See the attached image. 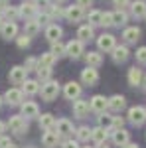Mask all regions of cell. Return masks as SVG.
<instances>
[{
	"mask_svg": "<svg viewBox=\"0 0 146 148\" xmlns=\"http://www.w3.org/2000/svg\"><path fill=\"white\" fill-rule=\"evenodd\" d=\"M40 93H42V99L44 101H53V99H57V95H59V83L57 81H45L44 85H42V89H40Z\"/></svg>",
	"mask_w": 146,
	"mask_h": 148,
	"instance_id": "cell-1",
	"label": "cell"
},
{
	"mask_svg": "<svg viewBox=\"0 0 146 148\" xmlns=\"http://www.w3.org/2000/svg\"><path fill=\"white\" fill-rule=\"evenodd\" d=\"M8 128H10V132H14V134H24V132L28 130V121L24 119L22 114H16V116L10 119Z\"/></svg>",
	"mask_w": 146,
	"mask_h": 148,
	"instance_id": "cell-2",
	"label": "cell"
},
{
	"mask_svg": "<svg viewBox=\"0 0 146 148\" xmlns=\"http://www.w3.org/2000/svg\"><path fill=\"white\" fill-rule=\"evenodd\" d=\"M97 46H99L101 51H112L117 47V40H114L112 34H103L97 38Z\"/></svg>",
	"mask_w": 146,
	"mask_h": 148,
	"instance_id": "cell-3",
	"label": "cell"
},
{
	"mask_svg": "<svg viewBox=\"0 0 146 148\" xmlns=\"http://www.w3.org/2000/svg\"><path fill=\"white\" fill-rule=\"evenodd\" d=\"M128 121L136 126L142 125L146 121V109L144 107H130V109H128Z\"/></svg>",
	"mask_w": 146,
	"mask_h": 148,
	"instance_id": "cell-4",
	"label": "cell"
},
{
	"mask_svg": "<svg viewBox=\"0 0 146 148\" xmlns=\"http://www.w3.org/2000/svg\"><path fill=\"white\" fill-rule=\"evenodd\" d=\"M89 107L91 111H95V113H105L107 109H109V99L107 97H103V95H95L93 99L89 101Z\"/></svg>",
	"mask_w": 146,
	"mask_h": 148,
	"instance_id": "cell-5",
	"label": "cell"
},
{
	"mask_svg": "<svg viewBox=\"0 0 146 148\" xmlns=\"http://www.w3.org/2000/svg\"><path fill=\"white\" fill-rule=\"evenodd\" d=\"M65 56H69L71 59H77L83 56V42L79 40H71L67 46H65Z\"/></svg>",
	"mask_w": 146,
	"mask_h": 148,
	"instance_id": "cell-6",
	"label": "cell"
},
{
	"mask_svg": "<svg viewBox=\"0 0 146 148\" xmlns=\"http://www.w3.org/2000/svg\"><path fill=\"white\" fill-rule=\"evenodd\" d=\"M26 75H28V69L22 67V65H16V67L10 69V81L14 83V85H22L24 81H26Z\"/></svg>",
	"mask_w": 146,
	"mask_h": 148,
	"instance_id": "cell-7",
	"label": "cell"
},
{
	"mask_svg": "<svg viewBox=\"0 0 146 148\" xmlns=\"http://www.w3.org/2000/svg\"><path fill=\"white\" fill-rule=\"evenodd\" d=\"M63 95H65L67 99L77 101L79 97H81V85H79L77 81H69V83H65V87H63Z\"/></svg>",
	"mask_w": 146,
	"mask_h": 148,
	"instance_id": "cell-8",
	"label": "cell"
},
{
	"mask_svg": "<svg viewBox=\"0 0 146 148\" xmlns=\"http://www.w3.org/2000/svg\"><path fill=\"white\" fill-rule=\"evenodd\" d=\"M81 81H83L85 85H89V87H91V85H95V83L99 81V73H97V69L87 65V67L81 71Z\"/></svg>",
	"mask_w": 146,
	"mask_h": 148,
	"instance_id": "cell-9",
	"label": "cell"
},
{
	"mask_svg": "<svg viewBox=\"0 0 146 148\" xmlns=\"http://www.w3.org/2000/svg\"><path fill=\"white\" fill-rule=\"evenodd\" d=\"M42 144L45 148H56L59 144V132H56V130H45L44 136H42Z\"/></svg>",
	"mask_w": 146,
	"mask_h": 148,
	"instance_id": "cell-10",
	"label": "cell"
},
{
	"mask_svg": "<svg viewBox=\"0 0 146 148\" xmlns=\"http://www.w3.org/2000/svg\"><path fill=\"white\" fill-rule=\"evenodd\" d=\"M22 101H24V93L20 89H8L4 95V103H8V105H22Z\"/></svg>",
	"mask_w": 146,
	"mask_h": 148,
	"instance_id": "cell-11",
	"label": "cell"
},
{
	"mask_svg": "<svg viewBox=\"0 0 146 148\" xmlns=\"http://www.w3.org/2000/svg\"><path fill=\"white\" fill-rule=\"evenodd\" d=\"M22 116L26 119H34V116H40V109L34 101H26L22 103Z\"/></svg>",
	"mask_w": 146,
	"mask_h": 148,
	"instance_id": "cell-12",
	"label": "cell"
},
{
	"mask_svg": "<svg viewBox=\"0 0 146 148\" xmlns=\"http://www.w3.org/2000/svg\"><path fill=\"white\" fill-rule=\"evenodd\" d=\"M65 18H67L69 22H79V20H83V8L81 6H67V10H65V14H63Z\"/></svg>",
	"mask_w": 146,
	"mask_h": 148,
	"instance_id": "cell-13",
	"label": "cell"
},
{
	"mask_svg": "<svg viewBox=\"0 0 146 148\" xmlns=\"http://www.w3.org/2000/svg\"><path fill=\"white\" fill-rule=\"evenodd\" d=\"M0 34H2L4 40H12V38H16V34H18V26L14 22H4L2 28H0Z\"/></svg>",
	"mask_w": 146,
	"mask_h": 148,
	"instance_id": "cell-14",
	"label": "cell"
},
{
	"mask_svg": "<svg viewBox=\"0 0 146 148\" xmlns=\"http://www.w3.org/2000/svg\"><path fill=\"white\" fill-rule=\"evenodd\" d=\"M130 56V51H128V47L126 46H117L112 49V59H114V63H124L126 59Z\"/></svg>",
	"mask_w": 146,
	"mask_h": 148,
	"instance_id": "cell-15",
	"label": "cell"
},
{
	"mask_svg": "<svg viewBox=\"0 0 146 148\" xmlns=\"http://www.w3.org/2000/svg\"><path fill=\"white\" fill-rule=\"evenodd\" d=\"M124 107H126V99H124L123 95H112L111 99H109V109L114 111V113L123 111Z\"/></svg>",
	"mask_w": 146,
	"mask_h": 148,
	"instance_id": "cell-16",
	"label": "cell"
},
{
	"mask_svg": "<svg viewBox=\"0 0 146 148\" xmlns=\"http://www.w3.org/2000/svg\"><path fill=\"white\" fill-rule=\"evenodd\" d=\"M18 12H20V16H22V18L32 20V18L36 16V12H38V6L32 4V2H26V4H22V6L18 8Z\"/></svg>",
	"mask_w": 146,
	"mask_h": 148,
	"instance_id": "cell-17",
	"label": "cell"
},
{
	"mask_svg": "<svg viewBox=\"0 0 146 148\" xmlns=\"http://www.w3.org/2000/svg\"><path fill=\"white\" fill-rule=\"evenodd\" d=\"M91 107L87 101H75L73 103V113H75V116H79V119H85L87 114H89Z\"/></svg>",
	"mask_w": 146,
	"mask_h": 148,
	"instance_id": "cell-18",
	"label": "cell"
},
{
	"mask_svg": "<svg viewBox=\"0 0 146 148\" xmlns=\"http://www.w3.org/2000/svg\"><path fill=\"white\" fill-rule=\"evenodd\" d=\"M130 12L134 18H144L146 16V2L144 0H134L130 2Z\"/></svg>",
	"mask_w": 146,
	"mask_h": 148,
	"instance_id": "cell-19",
	"label": "cell"
},
{
	"mask_svg": "<svg viewBox=\"0 0 146 148\" xmlns=\"http://www.w3.org/2000/svg\"><path fill=\"white\" fill-rule=\"evenodd\" d=\"M56 130L59 132V136H61V134L67 136V134H71V132H75V130H73V125L69 123L67 119H59V121L56 123Z\"/></svg>",
	"mask_w": 146,
	"mask_h": 148,
	"instance_id": "cell-20",
	"label": "cell"
},
{
	"mask_svg": "<svg viewBox=\"0 0 146 148\" xmlns=\"http://www.w3.org/2000/svg\"><path fill=\"white\" fill-rule=\"evenodd\" d=\"M61 34H63V30H61L57 24H49V26L45 28V38H47L49 42H57V40L61 38Z\"/></svg>",
	"mask_w": 146,
	"mask_h": 148,
	"instance_id": "cell-21",
	"label": "cell"
},
{
	"mask_svg": "<svg viewBox=\"0 0 146 148\" xmlns=\"http://www.w3.org/2000/svg\"><path fill=\"white\" fill-rule=\"evenodd\" d=\"M128 138H130V134H128L124 128H119V130L112 132V142H114L117 146H124V144H128Z\"/></svg>",
	"mask_w": 146,
	"mask_h": 148,
	"instance_id": "cell-22",
	"label": "cell"
},
{
	"mask_svg": "<svg viewBox=\"0 0 146 148\" xmlns=\"http://www.w3.org/2000/svg\"><path fill=\"white\" fill-rule=\"evenodd\" d=\"M77 38H79V42H89V40H93L95 38V34H93V26H89V24H85V26H81L77 30Z\"/></svg>",
	"mask_w": 146,
	"mask_h": 148,
	"instance_id": "cell-23",
	"label": "cell"
},
{
	"mask_svg": "<svg viewBox=\"0 0 146 148\" xmlns=\"http://www.w3.org/2000/svg\"><path fill=\"white\" fill-rule=\"evenodd\" d=\"M123 38L128 42V44H136V42L140 40V28H136V26L126 28V30L123 32Z\"/></svg>",
	"mask_w": 146,
	"mask_h": 148,
	"instance_id": "cell-24",
	"label": "cell"
},
{
	"mask_svg": "<svg viewBox=\"0 0 146 148\" xmlns=\"http://www.w3.org/2000/svg\"><path fill=\"white\" fill-rule=\"evenodd\" d=\"M142 69L138 67H130L128 69V83L132 85V87H136V85H142Z\"/></svg>",
	"mask_w": 146,
	"mask_h": 148,
	"instance_id": "cell-25",
	"label": "cell"
},
{
	"mask_svg": "<svg viewBox=\"0 0 146 148\" xmlns=\"http://www.w3.org/2000/svg\"><path fill=\"white\" fill-rule=\"evenodd\" d=\"M107 136H109V130H107V128H103V126H97V128H93V130H91V138H93L97 144H105Z\"/></svg>",
	"mask_w": 146,
	"mask_h": 148,
	"instance_id": "cell-26",
	"label": "cell"
},
{
	"mask_svg": "<svg viewBox=\"0 0 146 148\" xmlns=\"http://www.w3.org/2000/svg\"><path fill=\"white\" fill-rule=\"evenodd\" d=\"M22 93H26V95H36V93H40V83L36 79H26L22 83Z\"/></svg>",
	"mask_w": 146,
	"mask_h": 148,
	"instance_id": "cell-27",
	"label": "cell"
},
{
	"mask_svg": "<svg viewBox=\"0 0 146 148\" xmlns=\"http://www.w3.org/2000/svg\"><path fill=\"white\" fill-rule=\"evenodd\" d=\"M85 61L89 67H99L103 63V56L99 51H89V53H85Z\"/></svg>",
	"mask_w": 146,
	"mask_h": 148,
	"instance_id": "cell-28",
	"label": "cell"
},
{
	"mask_svg": "<svg viewBox=\"0 0 146 148\" xmlns=\"http://www.w3.org/2000/svg\"><path fill=\"white\" fill-rule=\"evenodd\" d=\"M40 126L44 128V130H53L56 128V119H53V114L45 113L40 116Z\"/></svg>",
	"mask_w": 146,
	"mask_h": 148,
	"instance_id": "cell-29",
	"label": "cell"
},
{
	"mask_svg": "<svg viewBox=\"0 0 146 148\" xmlns=\"http://www.w3.org/2000/svg\"><path fill=\"white\" fill-rule=\"evenodd\" d=\"M42 30V26H40V22L38 20H26V28H24V34L26 36H36L38 32Z\"/></svg>",
	"mask_w": 146,
	"mask_h": 148,
	"instance_id": "cell-30",
	"label": "cell"
},
{
	"mask_svg": "<svg viewBox=\"0 0 146 148\" xmlns=\"http://www.w3.org/2000/svg\"><path fill=\"white\" fill-rule=\"evenodd\" d=\"M56 59L57 57L51 53V51H47V53H42V57H40V67H47V69H51L53 67V63H56Z\"/></svg>",
	"mask_w": 146,
	"mask_h": 148,
	"instance_id": "cell-31",
	"label": "cell"
},
{
	"mask_svg": "<svg viewBox=\"0 0 146 148\" xmlns=\"http://www.w3.org/2000/svg\"><path fill=\"white\" fill-rule=\"evenodd\" d=\"M128 20V16H126V12L124 10H119L112 14V26H124Z\"/></svg>",
	"mask_w": 146,
	"mask_h": 148,
	"instance_id": "cell-32",
	"label": "cell"
},
{
	"mask_svg": "<svg viewBox=\"0 0 146 148\" xmlns=\"http://www.w3.org/2000/svg\"><path fill=\"white\" fill-rule=\"evenodd\" d=\"M51 53L56 57H61V56H65V46L57 40V42H51Z\"/></svg>",
	"mask_w": 146,
	"mask_h": 148,
	"instance_id": "cell-33",
	"label": "cell"
},
{
	"mask_svg": "<svg viewBox=\"0 0 146 148\" xmlns=\"http://www.w3.org/2000/svg\"><path fill=\"white\" fill-rule=\"evenodd\" d=\"M4 16L8 18V22H14L20 16V12H18V8H14V6H6L4 8Z\"/></svg>",
	"mask_w": 146,
	"mask_h": 148,
	"instance_id": "cell-34",
	"label": "cell"
},
{
	"mask_svg": "<svg viewBox=\"0 0 146 148\" xmlns=\"http://www.w3.org/2000/svg\"><path fill=\"white\" fill-rule=\"evenodd\" d=\"M87 18H89V26H95V24H101L103 12H99V10H91Z\"/></svg>",
	"mask_w": 146,
	"mask_h": 148,
	"instance_id": "cell-35",
	"label": "cell"
},
{
	"mask_svg": "<svg viewBox=\"0 0 146 148\" xmlns=\"http://www.w3.org/2000/svg\"><path fill=\"white\" fill-rule=\"evenodd\" d=\"M77 138H79V140H83V142L89 140V138H91V128H89V126H79V128H77Z\"/></svg>",
	"mask_w": 146,
	"mask_h": 148,
	"instance_id": "cell-36",
	"label": "cell"
},
{
	"mask_svg": "<svg viewBox=\"0 0 146 148\" xmlns=\"http://www.w3.org/2000/svg\"><path fill=\"white\" fill-rule=\"evenodd\" d=\"M38 71V79L40 81H49V77H51V69H47V67H38L36 69Z\"/></svg>",
	"mask_w": 146,
	"mask_h": 148,
	"instance_id": "cell-37",
	"label": "cell"
},
{
	"mask_svg": "<svg viewBox=\"0 0 146 148\" xmlns=\"http://www.w3.org/2000/svg\"><path fill=\"white\" fill-rule=\"evenodd\" d=\"M99 125H101L103 128H105V126H112V116H111V114H107V113H105V114L101 113V116H99Z\"/></svg>",
	"mask_w": 146,
	"mask_h": 148,
	"instance_id": "cell-38",
	"label": "cell"
},
{
	"mask_svg": "<svg viewBox=\"0 0 146 148\" xmlns=\"http://www.w3.org/2000/svg\"><path fill=\"white\" fill-rule=\"evenodd\" d=\"M24 67L28 69V71H34V69L40 67V63H38V59H34V57H28L26 63H24Z\"/></svg>",
	"mask_w": 146,
	"mask_h": 148,
	"instance_id": "cell-39",
	"label": "cell"
},
{
	"mask_svg": "<svg viewBox=\"0 0 146 148\" xmlns=\"http://www.w3.org/2000/svg\"><path fill=\"white\" fill-rule=\"evenodd\" d=\"M101 26H105V28H109V26H112V12H105L101 18Z\"/></svg>",
	"mask_w": 146,
	"mask_h": 148,
	"instance_id": "cell-40",
	"label": "cell"
},
{
	"mask_svg": "<svg viewBox=\"0 0 146 148\" xmlns=\"http://www.w3.org/2000/svg\"><path fill=\"white\" fill-rule=\"evenodd\" d=\"M16 44H18V47H28L30 46V36H20L18 40H16Z\"/></svg>",
	"mask_w": 146,
	"mask_h": 148,
	"instance_id": "cell-41",
	"label": "cell"
},
{
	"mask_svg": "<svg viewBox=\"0 0 146 148\" xmlns=\"http://www.w3.org/2000/svg\"><path fill=\"white\" fill-rule=\"evenodd\" d=\"M136 59L140 63H146V47H138L136 49Z\"/></svg>",
	"mask_w": 146,
	"mask_h": 148,
	"instance_id": "cell-42",
	"label": "cell"
},
{
	"mask_svg": "<svg viewBox=\"0 0 146 148\" xmlns=\"http://www.w3.org/2000/svg\"><path fill=\"white\" fill-rule=\"evenodd\" d=\"M123 126H124V119L123 116H112V128L119 130V128H123Z\"/></svg>",
	"mask_w": 146,
	"mask_h": 148,
	"instance_id": "cell-43",
	"label": "cell"
},
{
	"mask_svg": "<svg viewBox=\"0 0 146 148\" xmlns=\"http://www.w3.org/2000/svg\"><path fill=\"white\" fill-rule=\"evenodd\" d=\"M112 4H114L119 10H124L126 6H130V0H112Z\"/></svg>",
	"mask_w": 146,
	"mask_h": 148,
	"instance_id": "cell-44",
	"label": "cell"
},
{
	"mask_svg": "<svg viewBox=\"0 0 146 148\" xmlns=\"http://www.w3.org/2000/svg\"><path fill=\"white\" fill-rule=\"evenodd\" d=\"M61 14H65V10H61V8H59V4H53V6H51V14H49V16L53 18V16H61Z\"/></svg>",
	"mask_w": 146,
	"mask_h": 148,
	"instance_id": "cell-45",
	"label": "cell"
},
{
	"mask_svg": "<svg viewBox=\"0 0 146 148\" xmlns=\"http://www.w3.org/2000/svg\"><path fill=\"white\" fill-rule=\"evenodd\" d=\"M49 20H51V16H49V14H40V16H38V22H40V26L47 24Z\"/></svg>",
	"mask_w": 146,
	"mask_h": 148,
	"instance_id": "cell-46",
	"label": "cell"
},
{
	"mask_svg": "<svg viewBox=\"0 0 146 148\" xmlns=\"http://www.w3.org/2000/svg\"><path fill=\"white\" fill-rule=\"evenodd\" d=\"M10 146H12L10 138H6V136H0V148H10Z\"/></svg>",
	"mask_w": 146,
	"mask_h": 148,
	"instance_id": "cell-47",
	"label": "cell"
},
{
	"mask_svg": "<svg viewBox=\"0 0 146 148\" xmlns=\"http://www.w3.org/2000/svg\"><path fill=\"white\" fill-rule=\"evenodd\" d=\"M63 148H79V144L75 140H65V142H63Z\"/></svg>",
	"mask_w": 146,
	"mask_h": 148,
	"instance_id": "cell-48",
	"label": "cell"
},
{
	"mask_svg": "<svg viewBox=\"0 0 146 148\" xmlns=\"http://www.w3.org/2000/svg\"><path fill=\"white\" fill-rule=\"evenodd\" d=\"M91 4H93V0H77V6H81V8H87Z\"/></svg>",
	"mask_w": 146,
	"mask_h": 148,
	"instance_id": "cell-49",
	"label": "cell"
},
{
	"mask_svg": "<svg viewBox=\"0 0 146 148\" xmlns=\"http://www.w3.org/2000/svg\"><path fill=\"white\" fill-rule=\"evenodd\" d=\"M38 4H40L42 8H47V6H49V0H38Z\"/></svg>",
	"mask_w": 146,
	"mask_h": 148,
	"instance_id": "cell-50",
	"label": "cell"
},
{
	"mask_svg": "<svg viewBox=\"0 0 146 148\" xmlns=\"http://www.w3.org/2000/svg\"><path fill=\"white\" fill-rule=\"evenodd\" d=\"M123 148H140L138 144H134V142H128V144H124Z\"/></svg>",
	"mask_w": 146,
	"mask_h": 148,
	"instance_id": "cell-51",
	"label": "cell"
},
{
	"mask_svg": "<svg viewBox=\"0 0 146 148\" xmlns=\"http://www.w3.org/2000/svg\"><path fill=\"white\" fill-rule=\"evenodd\" d=\"M4 130H6V125H4V123L0 121V136H2V132H4Z\"/></svg>",
	"mask_w": 146,
	"mask_h": 148,
	"instance_id": "cell-52",
	"label": "cell"
},
{
	"mask_svg": "<svg viewBox=\"0 0 146 148\" xmlns=\"http://www.w3.org/2000/svg\"><path fill=\"white\" fill-rule=\"evenodd\" d=\"M142 85H144V89H146V75L142 77Z\"/></svg>",
	"mask_w": 146,
	"mask_h": 148,
	"instance_id": "cell-53",
	"label": "cell"
},
{
	"mask_svg": "<svg viewBox=\"0 0 146 148\" xmlns=\"http://www.w3.org/2000/svg\"><path fill=\"white\" fill-rule=\"evenodd\" d=\"M63 2H67V0H56V4H63Z\"/></svg>",
	"mask_w": 146,
	"mask_h": 148,
	"instance_id": "cell-54",
	"label": "cell"
},
{
	"mask_svg": "<svg viewBox=\"0 0 146 148\" xmlns=\"http://www.w3.org/2000/svg\"><path fill=\"white\" fill-rule=\"evenodd\" d=\"M99 146H101V148H109V146H107V144H99Z\"/></svg>",
	"mask_w": 146,
	"mask_h": 148,
	"instance_id": "cell-55",
	"label": "cell"
},
{
	"mask_svg": "<svg viewBox=\"0 0 146 148\" xmlns=\"http://www.w3.org/2000/svg\"><path fill=\"white\" fill-rule=\"evenodd\" d=\"M6 2H8V0H0V4H6Z\"/></svg>",
	"mask_w": 146,
	"mask_h": 148,
	"instance_id": "cell-56",
	"label": "cell"
},
{
	"mask_svg": "<svg viewBox=\"0 0 146 148\" xmlns=\"http://www.w3.org/2000/svg\"><path fill=\"white\" fill-rule=\"evenodd\" d=\"M2 24H4V22H2V16H0V28H2Z\"/></svg>",
	"mask_w": 146,
	"mask_h": 148,
	"instance_id": "cell-57",
	"label": "cell"
},
{
	"mask_svg": "<svg viewBox=\"0 0 146 148\" xmlns=\"http://www.w3.org/2000/svg\"><path fill=\"white\" fill-rule=\"evenodd\" d=\"M0 107H2V97H0Z\"/></svg>",
	"mask_w": 146,
	"mask_h": 148,
	"instance_id": "cell-58",
	"label": "cell"
},
{
	"mask_svg": "<svg viewBox=\"0 0 146 148\" xmlns=\"http://www.w3.org/2000/svg\"><path fill=\"white\" fill-rule=\"evenodd\" d=\"M83 148H91V146H83Z\"/></svg>",
	"mask_w": 146,
	"mask_h": 148,
	"instance_id": "cell-59",
	"label": "cell"
}]
</instances>
